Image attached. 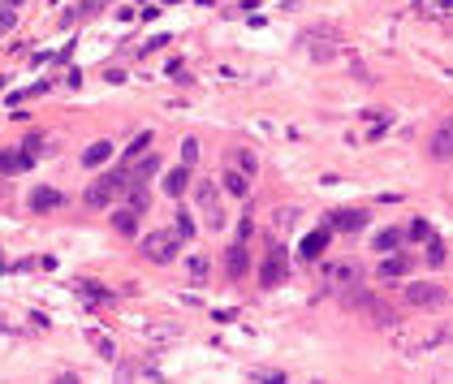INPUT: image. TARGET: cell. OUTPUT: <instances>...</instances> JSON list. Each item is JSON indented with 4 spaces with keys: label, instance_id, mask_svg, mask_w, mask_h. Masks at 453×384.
<instances>
[{
    "label": "cell",
    "instance_id": "cell-1",
    "mask_svg": "<svg viewBox=\"0 0 453 384\" xmlns=\"http://www.w3.org/2000/svg\"><path fill=\"white\" fill-rule=\"evenodd\" d=\"M182 242H186V237L177 229H156V233L143 237V255H147L151 264H173L177 250H182Z\"/></svg>",
    "mask_w": 453,
    "mask_h": 384
},
{
    "label": "cell",
    "instance_id": "cell-2",
    "mask_svg": "<svg viewBox=\"0 0 453 384\" xmlns=\"http://www.w3.org/2000/svg\"><path fill=\"white\" fill-rule=\"evenodd\" d=\"M129 186V169H117V173H104L100 182H91L87 186V195H83V203L87 207H108L112 199L121 195V190Z\"/></svg>",
    "mask_w": 453,
    "mask_h": 384
},
{
    "label": "cell",
    "instance_id": "cell-3",
    "mask_svg": "<svg viewBox=\"0 0 453 384\" xmlns=\"http://www.w3.org/2000/svg\"><path fill=\"white\" fill-rule=\"evenodd\" d=\"M194 199H199L203 216H207V229H224V207H220V190H216V182H199Z\"/></svg>",
    "mask_w": 453,
    "mask_h": 384
},
{
    "label": "cell",
    "instance_id": "cell-4",
    "mask_svg": "<svg viewBox=\"0 0 453 384\" xmlns=\"http://www.w3.org/2000/svg\"><path fill=\"white\" fill-rule=\"evenodd\" d=\"M285 277H289V259H285V246H281V242H272V250H268L264 268H259V281H264L268 290H272V285H281Z\"/></svg>",
    "mask_w": 453,
    "mask_h": 384
},
{
    "label": "cell",
    "instance_id": "cell-5",
    "mask_svg": "<svg viewBox=\"0 0 453 384\" xmlns=\"http://www.w3.org/2000/svg\"><path fill=\"white\" fill-rule=\"evenodd\" d=\"M328 242H333V225H319V229H311V233L302 237V246H298V259H302V264L319 259V255L328 250Z\"/></svg>",
    "mask_w": 453,
    "mask_h": 384
},
{
    "label": "cell",
    "instance_id": "cell-6",
    "mask_svg": "<svg viewBox=\"0 0 453 384\" xmlns=\"http://www.w3.org/2000/svg\"><path fill=\"white\" fill-rule=\"evenodd\" d=\"M406 302H410V307H441L445 290L432 285V281H414V285H406Z\"/></svg>",
    "mask_w": 453,
    "mask_h": 384
},
{
    "label": "cell",
    "instance_id": "cell-7",
    "mask_svg": "<svg viewBox=\"0 0 453 384\" xmlns=\"http://www.w3.org/2000/svg\"><path fill=\"white\" fill-rule=\"evenodd\" d=\"M26 203H30V212H56V207L65 203V195H61V190H52V186H35Z\"/></svg>",
    "mask_w": 453,
    "mask_h": 384
},
{
    "label": "cell",
    "instance_id": "cell-8",
    "mask_svg": "<svg viewBox=\"0 0 453 384\" xmlns=\"http://www.w3.org/2000/svg\"><path fill=\"white\" fill-rule=\"evenodd\" d=\"M328 225H333V229H341V233H359V229L367 225V212H363V207H350V212H333V216H328Z\"/></svg>",
    "mask_w": 453,
    "mask_h": 384
},
{
    "label": "cell",
    "instance_id": "cell-9",
    "mask_svg": "<svg viewBox=\"0 0 453 384\" xmlns=\"http://www.w3.org/2000/svg\"><path fill=\"white\" fill-rule=\"evenodd\" d=\"M26 169H35V156L13 151V147H0V173H26Z\"/></svg>",
    "mask_w": 453,
    "mask_h": 384
},
{
    "label": "cell",
    "instance_id": "cell-10",
    "mask_svg": "<svg viewBox=\"0 0 453 384\" xmlns=\"http://www.w3.org/2000/svg\"><path fill=\"white\" fill-rule=\"evenodd\" d=\"M186 186H190V164L182 160V164H177L173 173H165V195H169V199H182V195H186Z\"/></svg>",
    "mask_w": 453,
    "mask_h": 384
},
{
    "label": "cell",
    "instance_id": "cell-11",
    "mask_svg": "<svg viewBox=\"0 0 453 384\" xmlns=\"http://www.w3.org/2000/svg\"><path fill=\"white\" fill-rule=\"evenodd\" d=\"M224 268H229V277H246V268H251L246 242H233L229 250H224Z\"/></svg>",
    "mask_w": 453,
    "mask_h": 384
},
{
    "label": "cell",
    "instance_id": "cell-12",
    "mask_svg": "<svg viewBox=\"0 0 453 384\" xmlns=\"http://www.w3.org/2000/svg\"><path fill=\"white\" fill-rule=\"evenodd\" d=\"M406 268H410V259H406V255H384V264L376 268V277L380 281H397V277H406Z\"/></svg>",
    "mask_w": 453,
    "mask_h": 384
},
{
    "label": "cell",
    "instance_id": "cell-13",
    "mask_svg": "<svg viewBox=\"0 0 453 384\" xmlns=\"http://www.w3.org/2000/svg\"><path fill=\"white\" fill-rule=\"evenodd\" d=\"M432 156H436V160H453V121L441 125V130L432 134Z\"/></svg>",
    "mask_w": 453,
    "mask_h": 384
},
{
    "label": "cell",
    "instance_id": "cell-14",
    "mask_svg": "<svg viewBox=\"0 0 453 384\" xmlns=\"http://www.w3.org/2000/svg\"><path fill=\"white\" fill-rule=\"evenodd\" d=\"M156 173H160V156L147 151V156L138 160V164H129V182H151Z\"/></svg>",
    "mask_w": 453,
    "mask_h": 384
},
{
    "label": "cell",
    "instance_id": "cell-15",
    "mask_svg": "<svg viewBox=\"0 0 453 384\" xmlns=\"http://www.w3.org/2000/svg\"><path fill=\"white\" fill-rule=\"evenodd\" d=\"M112 229L125 233V237H134L138 233V212H134V207H117V212H112Z\"/></svg>",
    "mask_w": 453,
    "mask_h": 384
},
{
    "label": "cell",
    "instance_id": "cell-16",
    "mask_svg": "<svg viewBox=\"0 0 453 384\" xmlns=\"http://www.w3.org/2000/svg\"><path fill=\"white\" fill-rule=\"evenodd\" d=\"M104 160H112V142H108V138H100V142H91V147L83 151V164H87V169H100V164H104Z\"/></svg>",
    "mask_w": 453,
    "mask_h": 384
},
{
    "label": "cell",
    "instance_id": "cell-17",
    "mask_svg": "<svg viewBox=\"0 0 453 384\" xmlns=\"http://www.w3.org/2000/svg\"><path fill=\"white\" fill-rule=\"evenodd\" d=\"M224 190H229V195H238V199H246V195H251V173L229 169V173H224Z\"/></svg>",
    "mask_w": 453,
    "mask_h": 384
},
{
    "label": "cell",
    "instance_id": "cell-18",
    "mask_svg": "<svg viewBox=\"0 0 453 384\" xmlns=\"http://www.w3.org/2000/svg\"><path fill=\"white\" fill-rule=\"evenodd\" d=\"M328 277H333L337 290L341 285H359V264H337V268H328Z\"/></svg>",
    "mask_w": 453,
    "mask_h": 384
},
{
    "label": "cell",
    "instance_id": "cell-19",
    "mask_svg": "<svg viewBox=\"0 0 453 384\" xmlns=\"http://www.w3.org/2000/svg\"><path fill=\"white\" fill-rule=\"evenodd\" d=\"M371 246H376L380 255H393V250L401 246V229H380V233H376V242H371Z\"/></svg>",
    "mask_w": 453,
    "mask_h": 384
},
{
    "label": "cell",
    "instance_id": "cell-20",
    "mask_svg": "<svg viewBox=\"0 0 453 384\" xmlns=\"http://www.w3.org/2000/svg\"><path fill=\"white\" fill-rule=\"evenodd\" d=\"M78 294H87L91 302H108V298H112L104 285H95V281H78Z\"/></svg>",
    "mask_w": 453,
    "mask_h": 384
},
{
    "label": "cell",
    "instance_id": "cell-21",
    "mask_svg": "<svg viewBox=\"0 0 453 384\" xmlns=\"http://www.w3.org/2000/svg\"><path fill=\"white\" fill-rule=\"evenodd\" d=\"M151 147V130H143V134H134V142H129V151H125V160H134V156H143Z\"/></svg>",
    "mask_w": 453,
    "mask_h": 384
},
{
    "label": "cell",
    "instance_id": "cell-22",
    "mask_svg": "<svg viewBox=\"0 0 453 384\" xmlns=\"http://www.w3.org/2000/svg\"><path fill=\"white\" fill-rule=\"evenodd\" d=\"M190 281H194V285L207 281V259H203V255H194V259H190Z\"/></svg>",
    "mask_w": 453,
    "mask_h": 384
},
{
    "label": "cell",
    "instance_id": "cell-23",
    "mask_svg": "<svg viewBox=\"0 0 453 384\" xmlns=\"http://www.w3.org/2000/svg\"><path fill=\"white\" fill-rule=\"evenodd\" d=\"M173 229H177V233H182V237H186V242H190V237H194V220H190V212H177V220H173Z\"/></svg>",
    "mask_w": 453,
    "mask_h": 384
},
{
    "label": "cell",
    "instance_id": "cell-24",
    "mask_svg": "<svg viewBox=\"0 0 453 384\" xmlns=\"http://www.w3.org/2000/svg\"><path fill=\"white\" fill-rule=\"evenodd\" d=\"M410 237L414 242H432V225L428 220H410Z\"/></svg>",
    "mask_w": 453,
    "mask_h": 384
},
{
    "label": "cell",
    "instance_id": "cell-25",
    "mask_svg": "<svg viewBox=\"0 0 453 384\" xmlns=\"http://www.w3.org/2000/svg\"><path fill=\"white\" fill-rule=\"evenodd\" d=\"M22 151L39 160V151H43V134H26V138H22Z\"/></svg>",
    "mask_w": 453,
    "mask_h": 384
},
{
    "label": "cell",
    "instance_id": "cell-26",
    "mask_svg": "<svg viewBox=\"0 0 453 384\" xmlns=\"http://www.w3.org/2000/svg\"><path fill=\"white\" fill-rule=\"evenodd\" d=\"M428 264H432V268H441V264H445V246L436 242V237H432V246H428Z\"/></svg>",
    "mask_w": 453,
    "mask_h": 384
},
{
    "label": "cell",
    "instance_id": "cell-27",
    "mask_svg": "<svg viewBox=\"0 0 453 384\" xmlns=\"http://www.w3.org/2000/svg\"><path fill=\"white\" fill-rule=\"evenodd\" d=\"M238 169H242V173H255V169H259L255 151H238Z\"/></svg>",
    "mask_w": 453,
    "mask_h": 384
},
{
    "label": "cell",
    "instance_id": "cell-28",
    "mask_svg": "<svg viewBox=\"0 0 453 384\" xmlns=\"http://www.w3.org/2000/svg\"><path fill=\"white\" fill-rule=\"evenodd\" d=\"M13 22H18V9H13V5H0V26L13 30Z\"/></svg>",
    "mask_w": 453,
    "mask_h": 384
},
{
    "label": "cell",
    "instance_id": "cell-29",
    "mask_svg": "<svg viewBox=\"0 0 453 384\" xmlns=\"http://www.w3.org/2000/svg\"><path fill=\"white\" fill-rule=\"evenodd\" d=\"M182 160H186V164H194V160H199V142H194V138L182 142Z\"/></svg>",
    "mask_w": 453,
    "mask_h": 384
},
{
    "label": "cell",
    "instance_id": "cell-30",
    "mask_svg": "<svg viewBox=\"0 0 453 384\" xmlns=\"http://www.w3.org/2000/svg\"><path fill=\"white\" fill-rule=\"evenodd\" d=\"M95 345H100V359H117V345H112L108 337H95Z\"/></svg>",
    "mask_w": 453,
    "mask_h": 384
},
{
    "label": "cell",
    "instance_id": "cell-31",
    "mask_svg": "<svg viewBox=\"0 0 453 384\" xmlns=\"http://www.w3.org/2000/svg\"><path fill=\"white\" fill-rule=\"evenodd\" d=\"M255 380H264V384H281L285 372H255Z\"/></svg>",
    "mask_w": 453,
    "mask_h": 384
},
{
    "label": "cell",
    "instance_id": "cell-32",
    "mask_svg": "<svg viewBox=\"0 0 453 384\" xmlns=\"http://www.w3.org/2000/svg\"><path fill=\"white\" fill-rule=\"evenodd\" d=\"M255 233V225H251V216H242V225H238V242H246V237Z\"/></svg>",
    "mask_w": 453,
    "mask_h": 384
},
{
    "label": "cell",
    "instance_id": "cell-33",
    "mask_svg": "<svg viewBox=\"0 0 453 384\" xmlns=\"http://www.w3.org/2000/svg\"><path fill=\"white\" fill-rule=\"evenodd\" d=\"M0 5H13V9H18V5H26V0H0Z\"/></svg>",
    "mask_w": 453,
    "mask_h": 384
}]
</instances>
